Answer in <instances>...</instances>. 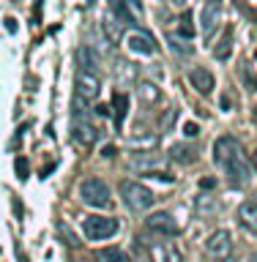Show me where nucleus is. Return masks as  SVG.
<instances>
[{"label": "nucleus", "mask_w": 257, "mask_h": 262, "mask_svg": "<svg viewBox=\"0 0 257 262\" xmlns=\"http://www.w3.org/2000/svg\"><path fill=\"white\" fill-rule=\"evenodd\" d=\"M230 55H233V30H227L225 36H222V41L216 44V49H213V57H216V60H227Z\"/></svg>", "instance_id": "aec40b11"}, {"label": "nucleus", "mask_w": 257, "mask_h": 262, "mask_svg": "<svg viewBox=\"0 0 257 262\" xmlns=\"http://www.w3.org/2000/svg\"><path fill=\"white\" fill-rule=\"evenodd\" d=\"M205 254H208L211 259H216V262L230 259V254H233V235H230L227 229L211 232L208 241H205Z\"/></svg>", "instance_id": "20e7f679"}, {"label": "nucleus", "mask_w": 257, "mask_h": 262, "mask_svg": "<svg viewBox=\"0 0 257 262\" xmlns=\"http://www.w3.org/2000/svg\"><path fill=\"white\" fill-rule=\"evenodd\" d=\"M123 3V11H126V19L140 25L145 19V8H143V0H121Z\"/></svg>", "instance_id": "f3484780"}, {"label": "nucleus", "mask_w": 257, "mask_h": 262, "mask_svg": "<svg viewBox=\"0 0 257 262\" xmlns=\"http://www.w3.org/2000/svg\"><path fill=\"white\" fill-rule=\"evenodd\" d=\"M74 131V139H77V145H82V147H90L98 139V131H96V126L90 120H85V118H77L74 120V126H71Z\"/></svg>", "instance_id": "1a4fd4ad"}, {"label": "nucleus", "mask_w": 257, "mask_h": 262, "mask_svg": "<svg viewBox=\"0 0 257 262\" xmlns=\"http://www.w3.org/2000/svg\"><path fill=\"white\" fill-rule=\"evenodd\" d=\"M102 156H104V159H110V156H115V147H104Z\"/></svg>", "instance_id": "cd10ccee"}, {"label": "nucleus", "mask_w": 257, "mask_h": 262, "mask_svg": "<svg viewBox=\"0 0 257 262\" xmlns=\"http://www.w3.org/2000/svg\"><path fill=\"white\" fill-rule=\"evenodd\" d=\"M170 156H172L175 161H181V164H189V161L197 159L194 147H189V145H172V147H170Z\"/></svg>", "instance_id": "412c9836"}, {"label": "nucleus", "mask_w": 257, "mask_h": 262, "mask_svg": "<svg viewBox=\"0 0 257 262\" xmlns=\"http://www.w3.org/2000/svg\"><path fill=\"white\" fill-rule=\"evenodd\" d=\"M252 167H254V169H257V150H254V153H252Z\"/></svg>", "instance_id": "c85d7f7f"}, {"label": "nucleus", "mask_w": 257, "mask_h": 262, "mask_svg": "<svg viewBox=\"0 0 257 262\" xmlns=\"http://www.w3.org/2000/svg\"><path fill=\"white\" fill-rule=\"evenodd\" d=\"M208 3H219V0H208Z\"/></svg>", "instance_id": "c756f323"}, {"label": "nucleus", "mask_w": 257, "mask_h": 262, "mask_svg": "<svg viewBox=\"0 0 257 262\" xmlns=\"http://www.w3.org/2000/svg\"><path fill=\"white\" fill-rule=\"evenodd\" d=\"M153 259L156 262H184V254H181L172 243H162L153 249Z\"/></svg>", "instance_id": "2eb2a0df"}, {"label": "nucleus", "mask_w": 257, "mask_h": 262, "mask_svg": "<svg viewBox=\"0 0 257 262\" xmlns=\"http://www.w3.org/2000/svg\"><path fill=\"white\" fill-rule=\"evenodd\" d=\"M238 221H241L249 232H257V200H246L241 208H238Z\"/></svg>", "instance_id": "f8f14e48"}, {"label": "nucleus", "mask_w": 257, "mask_h": 262, "mask_svg": "<svg viewBox=\"0 0 257 262\" xmlns=\"http://www.w3.org/2000/svg\"><path fill=\"white\" fill-rule=\"evenodd\" d=\"M219 19V3H205L203 8V14H200V30H203V36H211L213 33V25H216Z\"/></svg>", "instance_id": "4468645a"}, {"label": "nucleus", "mask_w": 257, "mask_h": 262, "mask_svg": "<svg viewBox=\"0 0 257 262\" xmlns=\"http://www.w3.org/2000/svg\"><path fill=\"white\" fill-rule=\"evenodd\" d=\"M156 145H159V137H156V134H145V137L134 139V142H129V150H134V153H151Z\"/></svg>", "instance_id": "6ab92c4d"}, {"label": "nucleus", "mask_w": 257, "mask_h": 262, "mask_svg": "<svg viewBox=\"0 0 257 262\" xmlns=\"http://www.w3.org/2000/svg\"><path fill=\"white\" fill-rule=\"evenodd\" d=\"M80 200L90 205V208H110L112 196H110V186L98 178H88L80 183Z\"/></svg>", "instance_id": "f03ea898"}, {"label": "nucleus", "mask_w": 257, "mask_h": 262, "mask_svg": "<svg viewBox=\"0 0 257 262\" xmlns=\"http://www.w3.org/2000/svg\"><path fill=\"white\" fill-rule=\"evenodd\" d=\"M16 175L28 178V159H16Z\"/></svg>", "instance_id": "a878e982"}, {"label": "nucleus", "mask_w": 257, "mask_h": 262, "mask_svg": "<svg viewBox=\"0 0 257 262\" xmlns=\"http://www.w3.org/2000/svg\"><path fill=\"white\" fill-rule=\"evenodd\" d=\"M238 153H241V145H238L235 137H219L213 142V164L216 167H227Z\"/></svg>", "instance_id": "423d86ee"}, {"label": "nucleus", "mask_w": 257, "mask_h": 262, "mask_svg": "<svg viewBox=\"0 0 257 262\" xmlns=\"http://www.w3.org/2000/svg\"><path fill=\"white\" fill-rule=\"evenodd\" d=\"M137 96H140V101H143L145 106L162 101V90H159L156 82H140V85H137Z\"/></svg>", "instance_id": "ddd939ff"}, {"label": "nucleus", "mask_w": 257, "mask_h": 262, "mask_svg": "<svg viewBox=\"0 0 257 262\" xmlns=\"http://www.w3.org/2000/svg\"><path fill=\"white\" fill-rule=\"evenodd\" d=\"M118 232V219L112 216H85L82 219V235L88 241H107Z\"/></svg>", "instance_id": "7ed1b4c3"}, {"label": "nucleus", "mask_w": 257, "mask_h": 262, "mask_svg": "<svg viewBox=\"0 0 257 262\" xmlns=\"http://www.w3.org/2000/svg\"><path fill=\"white\" fill-rule=\"evenodd\" d=\"M57 232H61V237H66V243H69L71 249H77V246H80L77 235L71 232V227H69V224H57Z\"/></svg>", "instance_id": "393cba45"}, {"label": "nucleus", "mask_w": 257, "mask_h": 262, "mask_svg": "<svg viewBox=\"0 0 257 262\" xmlns=\"http://www.w3.org/2000/svg\"><path fill=\"white\" fill-rule=\"evenodd\" d=\"M189 82H192V88L200 96H211V90H213V74L208 69H192V71H189Z\"/></svg>", "instance_id": "9b49d317"}, {"label": "nucleus", "mask_w": 257, "mask_h": 262, "mask_svg": "<svg viewBox=\"0 0 257 262\" xmlns=\"http://www.w3.org/2000/svg\"><path fill=\"white\" fill-rule=\"evenodd\" d=\"M175 118H178V110L172 106V110H164V115L159 118V131H167L172 123H175Z\"/></svg>", "instance_id": "b1692460"}, {"label": "nucleus", "mask_w": 257, "mask_h": 262, "mask_svg": "<svg viewBox=\"0 0 257 262\" xmlns=\"http://www.w3.org/2000/svg\"><path fill=\"white\" fill-rule=\"evenodd\" d=\"M118 191H121L123 205H126L129 210H137V213L148 210V208L156 202V194H153L148 186L137 183V180H121V183H118Z\"/></svg>", "instance_id": "f257e3e1"}, {"label": "nucleus", "mask_w": 257, "mask_h": 262, "mask_svg": "<svg viewBox=\"0 0 257 262\" xmlns=\"http://www.w3.org/2000/svg\"><path fill=\"white\" fill-rule=\"evenodd\" d=\"M102 33L107 36V41H112V44H118V41H121V28H118V22H115V19H104L102 22Z\"/></svg>", "instance_id": "5701e85b"}, {"label": "nucleus", "mask_w": 257, "mask_h": 262, "mask_svg": "<svg viewBox=\"0 0 257 262\" xmlns=\"http://www.w3.org/2000/svg\"><path fill=\"white\" fill-rule=\"evenodd\" d=\"M74 262H85V259H74Z\"/></svg>", "instance_id": "7c9ffc66"}, {"label": "nucleus", "mask_w": 257, "mask_h": 262, "mask_svg": "<svg viewBox=\"0 0 257 262\" xmlns=\"http://www.w3.org/2000/svg\"><path fill=\"white\" fill-rule=\"evenodd\" d=\"M77 57H80V63H82V69L85 71H93L96 74V69H98V55L93 52V47H80V52H77Z\"/></svg>", "instance_id": "a211bd4d"}, {"label": "nucleus", "mask_w": 257, "mask_h": 262, "mask_svg": "<svg viewBox=\"0 0 257 262\" xmlns=\"http://www.w3.org/2000/svg\"><path fill=\"white\" fill-rule=\"evenodd\" d=\"M96 262H131V257L123 249H115V246H107V249L96 251Z\"/></svg>", "instance_id": "dca6fc26"}, {"label": "nucleus", "mask_w": 257, "mask_h": 262, "mask_svg": "<svg viewBox=\"0 0 257 262\" xmlns=\"http://www.w3.org/2000/svg\"><path fill=\"white\" fill-rule=\"evenodd\" d=\"M112 106H115V123H123V118H126V110H129V98L123 96V93H115L112 98Z\"/></svg>", "instance_id": "4be33fe9"}, {"label": "nucleus", "mask_w": 257, "mask_h": 262, "mask_svg": "<svg viewBox=\"0 0 257 262\" xmlns=\"http://www.w3.org/2000/svg\"><path fill=\"white\" fill-rule=\"evenodd\" d=\"M225 169H227L230 183H233V186H246V183L252 180V175H249V164H246V159H244L241 153H238V156L227 164Z\"/></svg>", "instance_id": "9d476101"}, {"label": "nucleus", "mask_w": 257, "mask_h": 262, "mask_svg": "<svg viewBox=\"0 0 257 262\" xmlns=\"http://www.w3.org/2000/svg\"><path fill=\"white\" fill-rule=\"evenodd\" d=\"M184 134H186L189 139L197 137V134H200V126H197V123H186V126H184Z\"/></svg>", "instance_id": "bb28decb"}, {"label": "nucleus", "mask_w": 257, "mask_h": 262, "mask_svg": "<svg viewBox=\"0 0 257 262\" xmlns=\"http://www.w3.org/2000/svg\"><path fill=\"white\" fill-rule=\"evenodd\" d=\"M98 93H102V79H98V74L80 69L77 71V98L80 101H96Z\"/></svg>", "instance_id": "39448f33"}, {"label": "nucleus", "mask_w": 257, "mask_h": 262, "mask_svg": "<svg viewBox=\"0 0 257 262\" xmlns=\"http://www.w3.org/2000/svg\"><path fill=\"white\" fill-rule=\"evenodd\" d=\"M126 47L131 49V52H137V55H153L156 52V41H153V36H148V33H143V30H134V33H129L126 38Z\"/></svg>", "instance_id": "6e6552de"}, {"label": "nucleus", "mask_w": 257, "mask_h": 262, "mask_svg": "<svg viewBox=\"0 0 257 262\" xmlns=\"http://www.w3.org/2000/svg\"><path fill=\"white\" fill-rule=\"evenodd\" d=\"M145 227L151 229V232H156V235H175V232H178L175 219H172L167 210L151 213V216H148V221H145Z\"/></svg>", "instance_id": "0eeeda50"}]
</instances>
